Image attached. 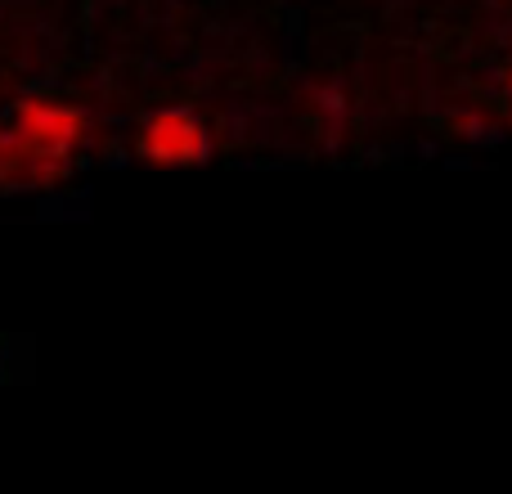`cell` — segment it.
<instances>
[{"label": "cell", "mask_w": 512, "mask_h": 494, "mask_svg": "<svg viewBox=\"0 0 512 494\" xmlns=\"http://www.w3.org/2000/svg\"><path fill=\"white\" fill-rule=\"evenodd\" d=\"M14 135L45 158L50 167H59L72 149L86 135V117L72 104H59V99H18L14 104Z\"/></svg>", "instance_id": "obj_2"}, {"label": "cell", "mask_w": 512, "mask_h": 494, "mask_svg": "<svg viewBox=\"0 0 512 494\" xmlns=\"http://www.w3.org/2000/svg\"><path fill=\"white\" fill-rule=\"evenodd\" d=\"M508 113H512V86H508Z\"/></svg>", "instance_id": "obj_3"}, {"label": "cell", "mask_w": 512, "mask_h": 494, "mask_svg": "<svg viewBox=\"0 0 512 494\" xmlns=\"http://www.w3.org/2000/svg\"><path fill=\"white\" fill-rule=\"evenodd\" d=\"M135 153L144 162H153V167H198L212 153V140H207V126L198 113H189V108H158L144 122Z\"/></svg>", "instance_id": "obj_1"}]
</instances>
